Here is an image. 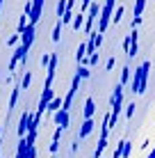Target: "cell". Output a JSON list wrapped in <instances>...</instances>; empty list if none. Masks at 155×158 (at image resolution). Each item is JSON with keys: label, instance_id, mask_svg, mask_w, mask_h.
<instances>
[{"label": "cell", "instance_id": "6da1fadb", "mask_svg": "<svg viewBox=\"0 0 155 158\" xmlns=\"http://www.w3.org/2000/svg\"><path fill=\"white\" fill-rule=\"evenodd\" d=\"M148 73H151V60H144L139 67L132 73V83H130V92L137 96H141L148 87Z\"/></svg>", "mask_w": 155, "mask_h": 158}, {"label": "cell", "instance_id": "7a4b0ae2", "mask_svg": "<svg viewBox=\"0 0 155 158\" xmlns=\"http://www.w3.org/2000/svg\"><path fill=\"white\" fill-rule=\"evenodd\" d=\"M32 122H34V112H32V110H23V112H21V117H18V126H16V135H18V140H21V138H25V135L30 133Z\"/></svg>", "mask_w": 155, "mask_h": 158}, {"label": "cell", "instance_id": "3957f363", "mask_svg": "<svg viewBox=\"0 0 155 158\" xmlns=\"http://www.w3.org/2000/svg\"><path fill=\"white\" fill-rule=\"evenodd\" d=\"M80 80H82V78H80V76L76 73V76H73V80H71V87H68V92H66V96H64V110H68V112H71V106H73V99H76V94H78V87H80Z\"/></svg>", "mask_w": 155, "mask_h": 158}, {"label": "cell", "instance_id": "277c9868", "mask_svg": "<svg viewBox=\"0 0 155 158\" xmlns=\"http://www.w3.org/2000/svg\"><path fill=\"white\" fill-rule=\"evenodd\" d=\"M44 7H46V0H32V14H30V23L37 25L44 16Z\"/></svg>", "mask_w": 155, "mask_h": 158}, {"label": "cell", "instance_id": "5b68a950", "mask_svg": "<svg viewBox=\"0 0 155 158\" xmlns=\"http://www.w3.org/2000/svg\"><path fill=\"white\" fill-rule=\"evenodd\" d=\"M139 55V30L132 28L130 30V51H128V60H135Z\"/></svg>", "mask_w": 155, "mask_h": 158}, {"label": "cell", "instance_id": "8992f818", "mask_svg": "<svg viewBox=\"0 0 155 158\" xmlns=\"http://www.w3.org/2000/svg\"><path fill=\"white\" fill-rule=\"evenodd\" d=\"M34 37H37V25H28L23 32H21V44L23 46H28V48H32V44H34Z\"/></svg>", "mask_w": 155, "mask_h": 158}, {"label": "cell", "instance_id": "52a82bcc", "mask_svg": "<svg viewBox=\"0 0 155 158\" xmlns=\"http://www.w3.org/2000/svg\"><path fill=\"white\" fill-rule=\"evenodd\" d=\"M52 119H55V126H62L64 131L71 126V112L64 110V108H62L60 112H55V115H52Z\"/></svg>", "mask_w": 155, "mask_h": 158}, {"label": "cell", "instance_id": "ba28073f", "mask_svg": "<svg viewBox=\"0 0 155 158\" xmlns=\"http://www.w3.org/2000/svg\"><path fill=\"white\" fill-rule=\"evenodd\" d=\"M94 128H96V122H94V119H82V124H80V131H78V138H80V140L89 138V135L94 133Z\"/></svg>", "mask_w": 155, "mask_h": 158}, {"label": "cell", "instance_id": "9c48e42d", "mask_svg": "<svg viewBox=\"0 0 155 158\" xmlns=\"http://www.w3.org/2000/svg\"><path fill=\"white\" fill-rule=\"evenodd\" d=\"M94 117H96V101H94V96H87L84 108H82V119H94Z\"/></svg>", "mask_w": 155, "mask_h": 158}, {"label": "cell", "instance_id": "30bf717a", "mask_svg": "<svg viewBox=\"0 0 155 158\" xmlns=\"http://www.w3.org/2000/svg\"><path fill=\"white\" fill-rule=\"evenodd\" d=\"M62 133H64V128H62V126H55V133H52V142H50V147H48V151H50L52 156H57V151H60Z\"/></svg>", "mask_w": 155, "mask_h": 158}, {"label": "cell", "instance_id": "8fae6325", "mask_svg": "<svg viewBox=\"0 0 155 158\" xmlns=\"http://www.w3.org/2000/svg\"><path fill=\"white\" fill-rule=\"evenodd\" d=\"M119 83H121V85H123V87L132 83V69H130V67H128V64H126V67H123V69H121V76H119Z\"/></svg>", "mask_w": 155, "mask_h": 158}, {"label": "cell", "instance_id": "7c38bea8", "mask_svg": "<svg viewBox=\"0 0 155 158\" xmlns=\"http://www.w3.org/2000/svg\"><path fill=\"white\" fill-rule=\"evenodd\" d=\"M18 96H21V85L12 89V94H9V101H7V110H14V108H16V103H18Z\"/></svg>", "mask_w": 155, "mask_h": 158}, {"label": "cell", "instance_id": "4fadbf2b", "mask_svg": "<svg viewBox=\"0 0 155 158\" xmlns=\"http://www.w3.org/2000/svg\"><path fill=\"white\" fill-rule=\"evenodd\" d=\"M62 19H57L55 21V28H52V35H50V39H52V44H60V39H62Z\"/></svg>", "mask_w": 155, "mask_h": 158}, {"label": "cell", "instance_id": "5bb4252c", "mask_svg": "<svg viewBox=\"0 0 155 158\" xmlns=\"http://www.w3.org/2000/svg\"><path fill=\"white\" fill-rule=\"evenodd\" d=\"M84 16H87L84 12H78L76 14V19H73V23H71V28L76 30V32H80V28H84V21H87Z\"/></svg>", "mask_w": 155, "mask_h": 158}, {"label": "cell", "instance_id": "9a60e30c", "mask_svg": "<svg viewBox=\"0 0 155 158\" xmlns=\"http://www.w3.org/2000/svg\"><path fill=\"white\" fill-rule=\"evenodd\" d=\"M62 106H64V101L60 99V96H55V99L50 101V106H48V110H46V112H48V115H55V112H60V110H62Z\"/></svg>", "mask_w": 155, "mask_h": 158}, {"label": "cell", "instance_id": "2e32d148", "mask_svg": "<svg viewBox=\"0 0 155 158\" xmlns=\"http://www.w3.org/2000/svg\"><path fill=\"white\" fill-rule=\"evenodd\" d=\"M123 14H126V7H123V5H119V7L114 9V16H112V23H114V25H119V23H121V19H123Z\"/></svg>", "mask_w": 155, "mask_h": 158}, {"label": "cell", "instance_id": "e0dca14e", "mask_svg": "<svg viewBox=\"0 0 155 158\" xmlns=\"http://www.w3.org/2000/svg\"><path fill=\"white\" fill-rule=\"evenodd\" d=\"M7 46H9V48L21 46V35H18V32H14V35H9V37H7Z\"/></svg>", "mask_w": 155, "mask_h": 158}, {"label": "cell", "instance_id": "ac0fdd59", "mask_svg": "<svg viewBox=\"0 0 155 158\" xmlns=\"http://www.w3.org/2000/svg\"><path fill=\"white\" fill-rule=\"evenodd\" d=\"M144 9H146V0H135V9H132V14H135V16H141Z\"/></svg>", "mask_w": 155, "mask_h": 158}, {"label": "cell", "instance_id": "d6986e66", "mask_svg": "<svg viewBox=\"0 0 155 158\" xmlns=\"http://www.w3.org/2000/svg\"><path fill=\"white\" fill-rule=\"evenodd\" d=\"M76 73H78V76H80L82 80H89V76H91V71H89V67H87V64H80Z\"/></svg>", "mask_w": 155, "mask_h": 158}, {"label": "cell", "instance_id": "ffe728a7", "mask_svg": "<svg viewBox=\"0 0 155 158\" xmlns=\"http://www.w3.org/2000/svg\"><path fill=\"white\" fill-rule=\"evenodd\" d=\"M30 85H32V71H25L23 78H21V89H28Z\"/></svg>", "mask_w": 155, "mask_h": 158}, {"label": "cell", "instance_id": "44dd1931", "mask_svg": "<svg viewBox=\"0 0 155 158\" xmlns=\"http://www.w3.org/2000/svg\"><path fill=\"white\" fill-rule=\"evenodd\" d=\"M66 5H68V0H57V19H62L66 14Z\"/></svg>", "mask_w": 155, "mask_h": 158}, {"label": "cell", "instance_id": "7402d4cb", "mask_svg": "<svg viewBox=\"0 0 155 158\" xmlns=\"http://www.w3.org/2000/svg\"><path fill=\"white\" fill-rule=\"evenodd\" d=\"M135 101H132V103H126V119H128V122H130V119L132 117H135Z\"/></svg>", "mask_w": 155, "mask_h": 158}, {"label": "cell", "instance_id": "603a6c76", "mask_svg": "<svg viewBox=\"0 0 155 158\" xmlns=\"http://www.w3.org/2000/svg\"><path fill=\"white\" fill-rule=\"evenodd\" d=\"M98 57H100V53H91V55H87L84 64H87V67H94V64H98Z\"/></svg>", "mask_w": 155, "mask_h": 158}, {"label": "cell", "instance_id": "cb8c5ba5", "mask_svg": "<svg viewBox=\"0 0 155 158\" xmlns=\"http://www.w3.org/2000/svg\"><path fill=\"white\" fill-rule=\"evenodd\" d=\"M50 55H52V53H44V55H41L39 64H41V67H44V69H48V64H50Z\"/></svg>", "mask_w": 155, "mask_h": 158}, {"label": "cell", "instance_id": "d4e9b609", "mask_svg": "<svg viewBox=\"0 0 155 158\" xmlns=\"http://www.w3.org/2000/svg\"><path fill=\"white\" fill-rule=\"evenodd\" d=\"M130 154H132V142H130V140H126V147H123V158H130Z\"/></svg>", "mask_w": 155, "mask_h": 158}, {"label": "cell", "instance_id": "484cf974", "mask_svg": "<svg viewBox=\"0 0 155 158\" xmlns=\"http://www.w3.org/2000/svg\"><path fill=\"white\" fill-rule=\"evenodd\" d=\"M23 14H32V0H25V7H23Z\"/></svg>", "mask_w": 155, "mask_h": 158}, {"label": "cell", "instance_id": "4316f807", "mask_svg": "<svg viewBox=\"0 0 155 158\" xmlns=\"http://www.w3.org/2000/svg\"><path fill=\"white\" fill-rule=\"evenodd\" d=\"M25 158H37V147L32 144L30 149H28V154H25Z\"/></svg>", "mask_w": 155, "mask_h": 158}, {"label": "cell", "instance_id": "83f0119b", "mask_svg": "<svg viewBox=\"0 0 155 158\" xmlns=\"http://www.w3.org/2000/svg\"><path fill=\"white\" fill-rule=\"evenodd\" d=\"M114 64H116V57H110L107 64H105V69H107V71H112V69H114Z\"/></svg>", "mask_w": 155, "mask_h": 158}, {"label": "cell", "instance_id": "f1b7e54d", "mask_svg": "<svg viewBox=\"0 0 155 158\" xmlns=\"http://www.w3.org/2000/svg\"><path fill=\"white\" fill-rule=\"evenodd\" d=\"M123 51L128 55V51H130V35H126V39H123Z\"/></svg>", "mask_w": 155, "mask_h": 158}, {"label": "cell", "instance_id": "f546056e", "mask_svg": "<svg viewBox=\"0 0 155 158\" xmlns=\"http://www.w3.org/2000/svg\"><path fill=\"white\" fill-rule=\"evenodd\" d=\"M78 144H80V138L73 140V144H71V154H78Z\"/></svg>", "mask_w": 155, "mask_h": 158}, {"label": "cell", "instance_id": "4dcf8cb0", "mask_svg": "<svg viewBox=\"0 0 155 158\" xmlns=\"http://www.w3.org/2000/svg\"><path fill=\"white\" fill-rule=\"evenodd\" d=\"M141 21H144L141 16H135V19H132V23H130V25H132V28H137V25H141Z\"/></svg>", "mask_w": 155, "mask_h": 158}, {"label": "cell", "instance_id": "1f68e13d", "mask_svg": "<svg viewBox=\"0 0 155 158\" xmlns=\"http://www.w3.org/2000/svg\"><path fill=\"white\" fill-rule=\"evenodd\" d=\"M2 131H5V128H2V126H0V138H2Z\"/></svg>", "mask_w": 155, "mask_h": 158}, {"label": "cell", "instance_id": "d6a6232c", "mask_svg": "<svg viewBox=\"0 0 155 158\" xmlns=\"http://www.w3.org/2000/svg\"><path fill=\"white\" fill-rule=\"evenodd\" d=\"M52 158H55V156H52Z\"/></svg>", "mask_w": 155, "mask_h": 158}]
</instances>
